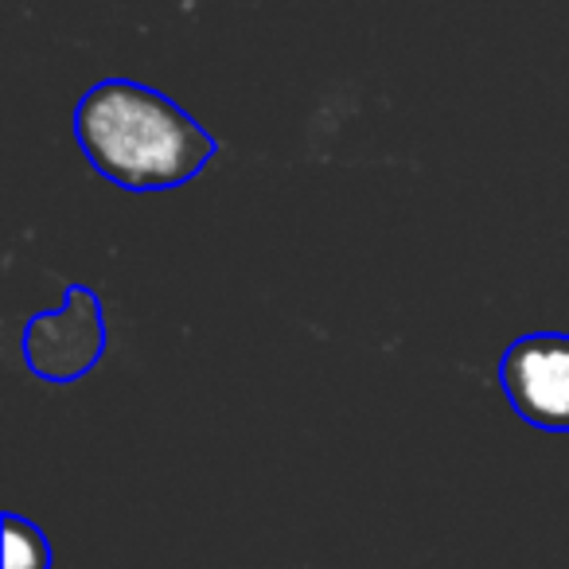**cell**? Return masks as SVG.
Masks as SVG:
<instances>
[{
    "mask_svg": "<svg viewBox=\"0 0 569 569\" xmlns=\"http://www.w3.org/2000/svg\"><path fill=\"white\" fill-rule=\"evenodd\" d=\"M74 141L102 180L126 191L183 188L214 157V137L137 79L94 82L74 106Z\"/></svg>",
    "mask_w": 569,
    "mask_h": 569,
    "instance_id": "obj_1",
    "label": "cell"
},
{
    "mask_svg": "<svg viewBox=\"0 0 569 569\" xmlns=\"http://www.w3.org/2000/svg\"><path fill=\"white\" fill-rule=\"evenodd\" d=\"M24 367L43 382H74L90 375L106 356V309L90 284H67L59 309L36 312L20 332Z\"/></svg>",
    "mask_w": 569,
    "mask_h": 569,
    "instance_id": "obj_2",
    "label": "cell"
},
{
    "mask_svg": "<svg viewBox=\"0 0 569 569\" xmlns=\"http://www.w3.org/2000/svg\"><path fill=\"white\" fill-rule=\"evenodd\" d=\"M499 387L519 421L546 433H569V336H519L499 356Z\"/></svg>",
    "mask_w": 569,
    "mask_h": 569,
    "instance_id": "obj_3",
    "label": "cell"
},
{
    "mask_svg": "<svg viewBox=\"0 0 569 569\" xmlns=\"http://www.w3.org/2000/svg\"><path fill=\"white\" fill-rule=\"evenodd\" d=\"M4 569H51V542L32 519L4 515Z\"/></svg>",
    "mask_w": 569,
    "mask_h": 569,
    "instance_id": "obj_4",
    "label": "cell"
}]
</instances>
